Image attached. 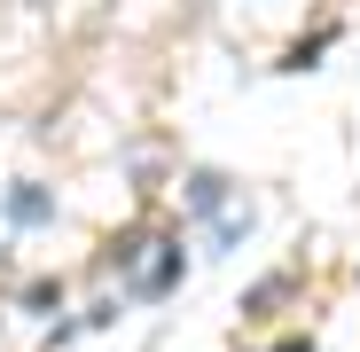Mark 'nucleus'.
Returning <instances> with one entry per match:
<instances>
[{
	"label": "nucleus",
	"mask_w": 360,
	"mask_h": 352,
	"mask_svg": "<svg viewBox=\"0 0 360 352\" xmlns=\"http://www.w3.org/2000/svg\"><path fill=\"white\" fill-rule=\"evenodd\" d=\"M47 219H55V196L47 188H32V181L8 188V227H47Z\"/></svg>",
	"instance_id": "f257e3e1"
},
{
	"label": "nucleus",
	"mask_w": 360,
	"mask_h": 352,
	"mask_svg": "<svg viewBox=\"0 0 360 352\" xmlns=\"http://www.w3.org/2000/svg\"><path fill=\"white\" fill-rule=\"evenodd\" d=\"M180 274H188V259H180V251H165V259H157L134 289H141V298H165V289H180Z\"/></svg>",
	"instance_id": "f03ea898"
},
{
	"label": "nucleus",
	"mask_w": 360,
	"mask_h": 352,
	"mask_svg": "<svg viewBox=\"0 0 360 352\" xmlns=\"http://www.w3.org/2000/svg\"><path fill=\"white\" fill-rule=\"evenodd\" d=\"M188 204H196V211H219V204H227V181H219V172H196V181H188Z\"/></svg>",
	"instance_id": "7ed1b4c3"
},
{
	"label": "nucleus",
	"mask_w": 360,
	"mask_h": 352,
	"mask_svg": "<svg viewBox=\"0 0 360 352\" xmlns=\"http://www.w3.org/2000/svg\"><path fill=\"white\" fill-rule=\"evenodd\" d=\"M24 306H32V313H47V306H63V282H32V289H24Z\"/></svg>",
	"instance_id": "20e7f679"
},
{
	"label": "nucleus",
	"mask_w": 360,
	"mask_h": 352,
	"mask_svg": "<svg viewBox=\"0 0 360 352\" xmlns=\"http://www.w3.org/2000/svg\"><path fill=\"white\" fill-rule=\"evenodd\" d=\"M274 352H314V337H282V344H274Z\"/></svg>",
	"instance_id": "39448f33"
}]
</instances>
